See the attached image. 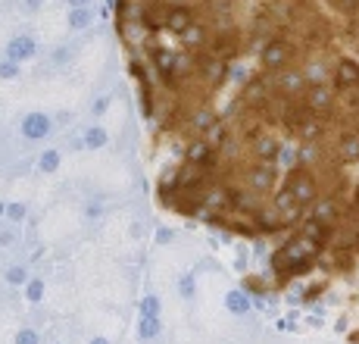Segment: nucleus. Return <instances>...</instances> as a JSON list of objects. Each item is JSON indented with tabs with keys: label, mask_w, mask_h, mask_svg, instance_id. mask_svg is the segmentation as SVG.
<instances>
[{
	"label": "nucleus",
	"mask_w": 359,
	"mask_h": 344,
	"mask_svg": "<svg viewBox=\"0 0 359 344\" xmlns=\"http://www.w3.org/2000/svg\"><path fill=\"white\" fill-rule=\"evenodd\" d=\"M178 298L182 300H194L197 298V275L194 272H184L178 279Z\"/></svg>",
	"instance_id": "20"
},
{
	"label": "nucleus",
	"mask_w": 359,
	"mask_h": 344,
	"mask_svg": "<svg viewBox=\"0 0 359 344\" xmlns=\"http://www.w3.org/2000/svg\"><path fill=\"white\" fill-rule=\"evenodd\" d=\"M34 53H38V44H34L32 34H16V38H10V44H6V60H16V63H25Z\"/></svg>",
	"instance_id": "4"
},
{
	"label": "nucleus",
	"mask_w": 359,
	"mask_h": 344,
	"mask_svg": "<svg viewBox=\"0 0 359 344\" xmlns=\"http://www.w3.org/2000/svg\"><path fill=\"white\" fill-rule=\"evenodd\" d=\"M91 344H113V341H109V338H103V335H94Z\"/></svg>",
	"instance_id": "38"
},
{
	"label": "nucleus",
	"mask_w": 359,
	"mask_h": 344,
	"mask_svg": "<svg viewBox=\"0 0 359 344\" xmlns=\"http://www.w3.org/2000/svg\"><path fill=\"white\" fill-rule=\"evenodd\" d=\"M341 157H344L347 163L359 160V132H347V135H341Z\"/></svg>",
	"instance_id": "17"
},
{
	"label": "nucleus",
	"mask_w": 359,
	"mask_h": 344,
	"mask_svg": "<svg viewBox=\"0 0 359 344\" xmlns=\"http://www.w3.org/2000/svg\"><path fill=\"white\" fill-rule=\"evenodd\" d=\"M91 22H94V13L88 10V6H85V10H69V29H72V32L88 29Z\"/></svg>",
	"instance_id": "19"
},
{
	"label": "nucleus",
	"mask_w": 359,
	"mask_h": 344,
	"mask_svg": "<svg viewBox=\"0 0 359 344\" xmlns=\"http://www.w3.org/2000/svg\"><path fill=\"white\" fill-rule=\"evenodd\" d=\"M22 75V63H16V60H0V79L13 81Z\"/></svg>",
	"instance_id": "24"
},
{
	"label": "nucleus",
	"mask_w": 359,
	"mask_h": 344,
	"mask_svg": "<svg viewBox=\"0 0 359 344\" xmlns=\"http://www.w3.org/2000/svg\"><path fill=\"white\" fill-rule=\"evenodd\" d=\"M287 60H291V44L287 41H269L262 47V66L266 69H285Z\"/></svg>",
	"instance_id": "3"
},
{
	"label": "nucleus",
	"mask_w": 359,
	"mask_h": 344,
	"mask_svg": "<svg viewBox=\"0 0 359 344\" xmlns=\"http://www.w3.org/2000/svg\"><path fill=\"white\" fill-rule=\"evenodd\" d=\"M334 85L341 88V91L359 88V66L353 63V60H344V63L337 66V72H334Z\"/></svg>",
	"instance_id": "7"
},
{
	"label": "nucleus",
	"mask_w": 359,
	"mask_h": 344,
	"mask_svg": "<svg viewBox=\"0 0 359 344\" xmlns=\"http://www.w3.org/2000/svg\"><path fill=\"white\" fill-rule=\"evenodd\" d=\"M6 206H10V204H4V201H0V216H6Z\"/></svg>",
	"instance_id": "39"
},
{
	"label": "nucleus",
	"mask_w": 359,
	"mask_h": 344,
	"mask_svg": "<svg viewBox=\"0 0 359 344\" xmlns=\"http://www.w3.org/2000/svg\"><path fill=\"white\" fill-rule=\"evenodd\" d=\"M91 0H69V10H85Z\"/></svg>",
	"instance_id": "37"
},
{
	"label": "nucleus",
	"mask_w": 359,
	"mask_h": 344,
	"mask_svg": "<svg viewBox=\"0 0 359 344\" xmlns=\"http://www.w3.org/2000/svg\"><path fill=\"white\" fill-rule=\"evenodd\" d=\"M247 182H250L253 191H269L275 185V166L272 163H259V166L247 172Z\"/></svg>",
	"instance_id": "6"
},
{
	"label": "nucleus",
	"mask_w": 359,
	"mask_h": 344,
	"mask_svg": "<svg viewBox=\"0 0 359 344\" xmlns=\"http://www.w3.org/2000/svg\"><path fill=\"white\" fill-rule=\"evenodd\" d=\"M60 163H63V154H60L57 147H47L44 154L38 157V169H41V172H57Z\"/></svg>",
	"instance_id": "18"
},
{
	"label": "nucleus",
	"mask_w": 359,
	"mask_h": 344,
	"mask_svg": "<svg viewBox=\"0 0 359 344\" xmlns=\"http://www.w3.org/2000/svg\"><path fill=\"white\" fill-rule=\"evenodd\" d=\"M225 307H229V313L234 316H247L253 310V300L247 291H241V288H234V291L225 294Z\"/></svg>",
	"instance_id": "10"
},
{
	"label": "nucleus",
	"mask_w": 359,
	"mask_h": 344,
	"mask_svg": "<svg viewBox=\"0 0 359 344\" xmlns=\"http://www.w3.org/2000/svg\"><path fill=\"white\" fill-rule=\"evenodd\" d=\"M69 60H72V51H69V47H60V51H53V63H57V66L69 63Z\"/></svg>",
	"instance_id": "33"
},
{
	"label": "nucleus",
	"mask_w": 359,
	"mask_h": 344,
	"mask_svg": "<svg viewBox=\"0 0 359 344\" xmlns=\"http://www.w3.org/2000/svg\"><path fill=\"white\" fill-rule=\"evenodd\" d=\"M212 51H222V53H231L234 51V38H216V44H212Z\"/></svg>",
	"instance_id": "31"
},
{
	"label": "nucleus",
	"mask_w": 359,
	"mask_h": 344,
	"mask_svg": "<svg viewBox=\"0 0 359 344\" xmlns=\"http://www.w3.org/2000/svg\"><path fill=\"white\" fill-rule=\"evenodd\" d=\"M182 38H184L188 47H203L206 44V32L200 29V25H188V29L182 32Z\"/></svg>",
	"instance_id": "22"
},
{
	"label": "nucleus",
	"mask_w": 359,
	"mask_h": 344,
	"mask_svg": "<svg viewBox=\"0 0 359 344\" xmlns=\"http://www.w3.org/2000/svg\"><path fill=\"white\" fill-rule=\"evenodd\" d=\"M188 25H194V16H191L188 6H169V10H165V29L182 34Z\"/></svg>",
	"instance_id": "8"
},
{
	"label": "nucleus",
	"mask_w": 359,
	"mask_h": 344,
	"mask_svg": "<svg viewBox=\"0 0 359 344\" xmlns=\"http://www.w3.org/2000/svg\"><path fill=\"white\" fill-rule=\"evenodd\" d=\"M287 188H291V194H294L300 204H316V197H319L316 178L309 176V169H303V166L291 169V176H287Z\"/></svg>",
	"instance_id": "1"
},
{
	"label": "nucleus",
	"mask_w": 359,
	"mask_h": 344,
	"mask_svg": "<svg viewBox=\"0 0 359 344\" xmlns=\"http://www.w3.org/2000/svg\"><path fill=\"white\" fill-rule=\"evenodd\" d=\"M4 279L6 282H10V285H29V282H32V275H29V270H25V266H10V270H6L4 272Z\"/></svg>",
	"instance_id": "21"
},
{
	"label": "nucleus",
	"mask_w": 359,
	"mask_h": 344,
	"mask_svg": "<svg viewBox=\"0 0 359 344\" xmlns=\"http://www.w3.org/2000/svg\"><path fill=\"white\" fill-rule=\"evenodd\" d=\"M257 157L262 163H275L281 157L278 141H272V138H259V141H257Z\"/></svg>",
	"instance_id": "16"
},
{
	"label": "nucleus",
	"mask_w": 359,
	"mask_h": 344,
	"mask_svg": "<svg viewBox=\"0 0 359 344\" xmlns=\"http://www.w3.org/2000/svg\"><path fill=\"white\" fill-rule=\"evenodd\" d=\"M222 138H225V126L216 119L210 128H206V144H216V141H222Z\"/></svg>",
	"instance_id": "28"
},
{
	"label": "nucleus",
	"mask_w": 359,
	"mask_h": 344,
	"mask_svg": "<svg viewBox=\"0 0 359 344\" xmlns=\"http://www.w3.org/2000/svg\"><path fill=\"white\" fill-rule=\"evenodd\" d=\"M100 213H103V204H100V201H88V204H85V216H88V219H97Z\"/></svg>",
	"instance_id": "32"
},
{
	"label": "nucleus",
	"mask_w": 359,
	"mask_h": 344,
	"mask_svg": "<svg viewBox=\"0 0 359 344\" xmlns=\"http://www.w3.org/2000/svg\"><path fill=\"white\" fill-rule=\"evenodd\" d=\"M154 60H156V66H160V72H163L165 85H169L172 75H175V57H172L169 51H163V47H154Z\"/></svg>",
	"instance_id": "15"
},
{
	"label": "nucleus",
	"mask_w": 359,
	"mask_h": 344,
	"mask_svg": "<svg viewBox=\"0 0 359 344\" xmlns=\"http://www.w3.org/2000/svg\"><path fill=\"white\" fill-rule=\"evenodd\" d=\"M25 300H29V304H41V300H44V279H32L29 285H25Z\"/></svg>",
	"instance_id": "23"
},
{
	"label": "nucleus",
	"mask_w": 359,
	"mask_h": 344,
	"mask_svg": "<svg viewBox=\"0 0 359 344\" xmlns=\"http://www.w3.org/2000/svg\"><path fill=\"white\" fill-rule=\"evenodd\" d=\"M212 122H216V119H212V113H210V110H200V113L194 116V126H197V128H210Z\"/></svg>",
	"instance_id": "29"
},
{
	"label": "nucleus",
	"mask_w": 359,
	"mask_h": 344,
	"mask_svg": "<svg viewBox=\"0 0 359 344\" xmlns=\"http://www.w3.org/2000/svg\"><path fill=\"white\" fill-rule=\"evenodd\" d=\"M303 238H309L313 244H319V247H325L328 244V238H331V225L328 223H319V219H306L303 223Z\"/></svg>",
	"instance_id": "9"
},
{
	"label": "nucleus",
	"mask_w": 359,
	"mask_h": 344,
	"mask_svg": "<svg viewBox=\"0 0 359 344\" xmlns=\"http://www.w3.org/2000/svg\"><path fill=\"white\" fill-rule=\"evenodd\" d=\"M41 6H44V0H22V10L25 13H38Z\"/></svg>",
	"instance_id": "36"
},
{
	"label": "nucleus",
	"mask_w": 359,
	"mask_h": 344,
	"mask_svg": "<svg viewBox=\"0 0 359 344\" xmlns=\"http://www.w3.org/2000/svg\"><path fill=\"white\" fill-rule=\"evenodd\" d=\"M13 344H41V332L32 326H22L16 332V338H13Z\"/></svg>",
	"instance_id": "25"
},
{
	"label": "nucleus",
	"mask_w": 359,
	"mask_h": 344,
	"mask_svg": "<svg viewBox=\"0 0 359 344\" xmlns=\"http://www.w3.org/2000/svg\"><path fill=\"white\" fill-rule=\"evenodd\" d=\"M81 141H85V147L100 150V147H107L109 135H107V128H103V126H88V128H85V135H81Z\"/></svg>",
	"instance_id": "13"
},
{
	"label": "nucleus",
	"mask_w": 359,
	"mask_h": 344,
	"mask_svg": "<svg viewBox=\"0 0 359 344\" xmlns=\"http://www.w3.org/2000/svg\"><path fill=\"white\" fill-rule=\"evenodd\" d=\"M25 213H29V206L25 204H10L6 206V219H10V223H22Z\"/></svg>",
	"instance_id": "27"
},
{
	"label": "nucleus",
	"mask_w": 359,
	"mask_h": 344,
	"mask_svg": "<svg viewBox=\"0 0 359 344\" xmlns=\"http://www.w3.org/2000/svg\"><path fill=\"white\" fill-rule=\"evenodd\" d=\"M19 132H22L25 141H44V138L53 132V116L41 113V110L25 113L22 122H19Z\"/></svg>",
	"instance_id": "2"
},
{
	"label": "nucleus",
	"mask_w": 359,
	"mask_h": 344,
	"mask_svg": "<svg viewBox=\"0 0 359 344\" xmlns=\"http://www.w3.org/2000/svg\"><path fill=\"white\" fill-rule=\"evenodd\" d=\"M160 332H163L160 316H141V319H137V338L141 341H154Z\"/></svg>",
	"instance_id": "11"
},
{
	"label": "nucleus",
	"mask_w": 359,
	"mask_h": 344,
	"mask_svg": "<svg viewBox=\"0 0 359 344\" xmlns=\"http://www.w3.org/2000/svg\"><path fill=\"white\" fill-rule=\"evenodd\" d=\"M13 241H16V232H13V229H4V232H0V247H10Z\"/></svg>",
	"instance_id": "35"
},
{
	"label": "nucleus",
	"mask_w": 359,
	"mask_h": 344,
	"mask_svg": "<svg viewBox=\"0 0 359 344\" xmlns=\"http://www.w3.org/2000/svg\"><path fill=\"white\" fill-rule=\"evenodd\" d=\"M203 69H206V75H210L212 81H222V75H225V66L222 63H206Z\"/></svg>",
	"instance_id": "30"
},
{
	"label": "nucleus",
	"mask_w": 359,
	"mask_h": 344,
	"mask_svg": "<svg viewBox=\"0 0 359 344\" xmlns=\"http://www.w3.org/2000/svg\"><path fill=\"white\" fill-rule=\"evenodd\" d=\"M303 103H306L309 110H313L316 116H325L331 110V91L325 85H309L306 88V98H303Z\"/></svg>",
	"instance_id": "5"
},
{
	"label": "nucleus",
	"mask_w": 359,
	"mask_h": 344,
	"mask_svg": "<svg viewBox=\"0 0 359 344\" xmlns=\"http://www.w3.org/2000/svg\"><path fill=\"white\" fill-rule=\"evenodd\" d=\"M278 88L285 94H300L306 88V75L303 72H281L278 75Z\"/></svg>",
	"instance_id": "12"
},
{
	"label": "nucleus",
	"mask_w": 359,
	"mask_h": 344,
	"mask_svg": "<svg viewBox=\"0 0 359 344\" xmlns=\"http://www.w3.org/2000/svg\"><path fill=\"white\" fill-rule=\"evenodd\" d=\"M141 316H160V298L156 294H147L141 300Z\"/></svg>",
	"instance_id": "26"
},
{
	"label": "nucleus",
	"mask_w": 359,
	"mask_h": 344,
	"mask_svg": "<svg viewBox=\"0 0 359 344\" xmlns=\"http://www.w3.org/2000/svg\"><path fill=\"white\" fill-rule=\"evenodd\" d=\"M313 216L319 219V223H328V225H334V223H337V216H341V210H337V204L331 201V197H325V201H319V204H316Z\"/></svg>",
	"instance_id": "14"
},
{
	"label": "nucleus",
	"mask_w": 359,
	"mask_h": 344,
	"mask_svg": "<svg viewBox=\"0 0 359 344\" xmlns=\"http://www.w3.org/2000/svg\"><path fill=\"white\" fill-rule=\"evenodd\" d=\"M107 107H109V98H97L91 103V116H103L107 113Z\"/></svg>",
	"instance_id": "34"
}]
</instances>
